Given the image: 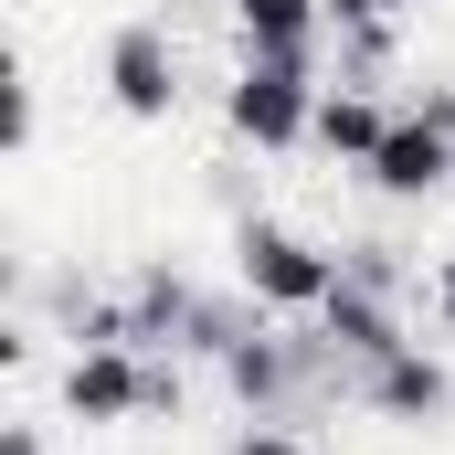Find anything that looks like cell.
<instances>
[{
  "mask_svg": "<svg viewBox=\"0 0 455 455\" xmlns=\"http://www.w3.org/2000/svg\"><path fill=\"white\" fill-rule=\"evenodd\" d=\"M233 265H243L254 307H286V318H318L339 297V254L307 243V233H286V223H243L233 233Z\"/></svg>",
  "mask_w": 455,
  "mask_h": 455,
  "instance_id": "6da1fadb",
  "label": "cell"
},
{
  "mask_svg": "<svg viewBox=\"0 0 455 455\" xmlns=\"http://www.w3.org/2000/svg\"><path fill=\"white\" fill-rule=\"evenodd\" d=\"M360 170H371V191H392V202H435L455 180V96H424L413 116H392Z\"/></svg>",
  "mask_w": 455,
  "mask_h": 455,
  "instance_id": "7a4b0ae2",
  "label": "cell"
},
{
  "mask_svg": "<svg viewBox=\"0 0 455 455\" xmlns=\"http://www.w3.org/2000/svg\"><path fill=\"white\" fill-rule=\"evenodd\" d=\"M159 403H180V381L159 360H138V349H75V371H64L75 424H127V413H159Z\"/></svg>",
  "mask_w": 455,
  "mask_h": 455,
  "instance_id": "3957f363",
  "label": "cell"
},
{
  "mask_svg": "<svg viewBox=\"0 0 455 455\" xmlns=\"http://www.w3.org/2000/svg\"><path fill=\"white\" fill-rule=\"evenodd\" d=\"M223 116H233V138H254V148H297V138L318 127V85H307V64H265V53H243Z\"/></svg>",
  "mask_w": 455,
  "mask_h": 455,
  "instance_id": "277c9868",
  "label": "cell"
},
{
  "mask_svg": "<svg viewBox=\"0 0 455 455\" xmlns=\"http://www.w3.org/2000/svg\"><path fill=\"white\" fill-rule=\"evenodd\" d=\"M107 96L138 127H159V116L180 107V43H170V21H127L107 43Z\"/></svg>",
  "mask_w": 455,
  "mask_h": 455,
  "instance_id": "5b68a950",
  "label": "cell"
},
{
  "mask_svg": "<svg viewBox=\"0 0 455 455\" xmlns=\"http://www.w3.org/2000/svg\"><path fill=\"white\" fill-rule=\"evenodd\" d=\"M318 339L339 349L349 371H371V360L413 349V339H403V307H392V286H381V275H349V254H339V297L318 307Z\"/></svg>",
  "mask_w": 455,
  "mask_h": 455,
  "instance_id": "8992f818",
  "label": "cell"
},
{
  "mask_svg": "<svg viewBox=\"0 0 455 455\" xmlns=\"http://www.w3.org/2000/svg\"><path fill=\"white\" fill-rule=\"evenodd\" d=\"M360 403H371L381 424H435V413L455 403V381H445V360L392 349V360H371V371H360Z\"/></svg>",
  "mask_w": 455,
  "mask_h": 455,
  "instance_id": "52a82bcc",
  "label": "cell"
},
{
  "mask_svg": "<svg viewBox=\"0 0 455 455\" xmlns=\"http://www.w3.org/2000/svg\"><path fill=\"white\" fill-rule=\"evenodd\" d=\"M318 21H329V0H233V32H243V53H265V64H307Z\"/></svg>",
  "mask_w": 455,
  "mask_h": 455,
  "instance_id": "ba28073f",
  "label": "cell"
},
{
  "mask_svg": "<svg viewBox=\"0 0 455 455\" xmlns=\"http://www.w3.org/2000/svg\"><path fill=\"white\" fill-rule=\"evenodd\" d=\"M223 381L243 392V403H275V392L297 381V349H286V339H265V329H243V339L223 349Z\"/></svg>",
  "mask_w": 455,
  "mask_h": 455,
  "instance_id": "9c48e42d",
  "label": "cell"
},
{
  "mask_svg": "<svg viewBox=\"0 0 455 455\" xmlns=\"http://www.w3.org/2000/svg\"><path fill=\"white\" fill-rule=\"evenodd\" d=\"M381 127H392V116L371 107L360 85H339V96H318V148H329V159H371V148H381Z\"/></svg>",
  "mask_w": 455,
  "mask_h": 455,
  "instance_id": "30bf717a",
  "label": "cell"
},
{
  "mask_svg": "<svg viewBox=\"0 0 455 455\" xmlns=\"http://www.w3.org/2000/svg\"><path fill=\"white\" fill-rule=\"evenodd\" d=\"M435 318H445V329H455V254H445V265H435Z\"/></svg>",
  "mask_w": 455,
  "mask_h": 455,
  "instance_id": "8fae6325",
  "label": "cell"
},
{
  "mask_svg": "<svg viewBox=\"0 0 455 455\" xmlns=\"http://www.w3.org/2000/svg\"><path fill=\"white\" fill-rule=\"evenodd\" d=\"M233 455H307V445H297V435H243Z\"/></svg>",
  "mask_w": 455,
  "mask_h": 455,
  "instance_id": "7c38bea8",
  "label": "cell"
},
{
  "mask_svg": "<svg viewBox=\"0 0 455 455\" xmlns=\"http://www.w3.org/2000/svg\"><path fill=\"white\" fill-rule=\"evenodd\" d=\"M0 455H43V424H11V435H0Z\"/></svg>",
  "mask_w": 455,
  "mask_h": 455,
  "instance_id": "4fadbf2b",
  "label": "cell"
},
{
  "mask_svg": "<svg viewBox=\"0 0 455 455\" xmlns=\"http://www.w3.org/2000/svg\"><path fill=\"white\" fill-rule=\"evenodd\" d=\"M381 11H424V0H381Z\"/></svg>",
  "mask_w": 455,
  "mask_h": 455,
  "instance_id": "5bb4252c",
  "label": "cell"
}]
</instances>
